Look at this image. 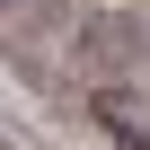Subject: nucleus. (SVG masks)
<instances>
[{"mask_svg":"<svg viewBox=\"0 0 150 150\" xmlns=\"http://www.w3.org/2000/svg\"><path fill=\"white\" fill-rule=\"evenodd\" d=\"M97 124H106L124 150H150V88H141V80H106V88H97Z\"/></svg>","mask_w":150,"mask_h":150,"instance_id":"obj_1","label":"nucleus"},{"mask_svg":"<svg viewBox=\"0 0 150 150\" xmlns=\"http://www.w3.org/2000/svg\"><path fill=\"white\" fill-rule=\"evenodd\" d=\"M132 44H141V27H132V18H97V27H88V53H115V62H124Z\"/></svg>","mask_w":150,"mask_h":150,"instance_id":"obj_2","label":"nucleus"}]
</instances>
